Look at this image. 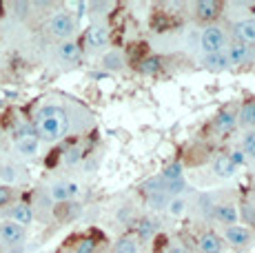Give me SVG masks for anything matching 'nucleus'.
Wrapping results in <instances>:
<instances>
[{"mask_svg": "<svg viewBox=\"0 0 255 253\" xmlns=\"http://www.w3.org/2000/svg\"><path fill=\"white\" fill-rule=\"evenodd\" d=\"M202 65L211 71H222V69H227V67H231V62H229L227 53L220 51V53H209V56H204Z\"/></svg>", "mask_w": 255, "mask_h": 253, "instance_id": "dca6fc26", "label": "nucleus"}, {"mask_svg": "<svg viewBox=\"0 0 255 253\" xmlns=\"http://www.w3.org/2000/svg\"><path fill=\"white\" fill-rule=\"evenodd\" d=\"M9 216H11V222H16V225H20V227L31 225V220H33V211H31V207H29V204H24V202L16 204V207H11Z\"/></svg>", "mask_w": 255, "mask_h": 253, "instance_id": "f8f14e48", "label": "nucleus"}, {"mask_svg": "<svg viewBox=\"0 0 255 253\" xmlns=\"http://www.w3.org/2000/svg\"><path fill=\"white\" fill-rule=\"evenodd\" d=\"M166 211H169V216H173V218L182 216V213L186 211V200H184L182 196L171 198V200L166 202Z\"/></svg>", "mask_w": 255, "mask_h": 253, "instance_id": "b1692460", "label": "nucleus"}, {"mask_svg": "<svg viewBox=\"0 0 255 253\" xmlns=\"http://www.w3.org/2000/svg\"><path fill=\"white\" fill-rule=\"evenodd\" d=\"M82 160V149L80 147H71L65 151V164H76Z\"/></svg>", "mask_w": 255, "mask_h": 253, "instance_id": "c85d7f7f", "label": "nucleus"}, {"mask_svg": "<svg viewBox=\"0 0 255 253\" xmlns=\"http://www.w3.org/2000/svg\"><path fill=\"white\" fill-rule=\"evenodd\" d=\"M16 169L11 167V164H2L0 167V180H2L4 184H11V182H16Z\"/></svg>", "mask_w": 255, "mask_h": 253, "instance_id": "cd10ccee", "label": "nucleus"}, {"mask_svg": "<svg viewBox=\"0 0 255 253\" xmlns=\"http://www.w3.org/2000/svg\"><path fill=\"white\" fill-rule=\"evenodd\" d=\"M160 69H162V58L160 56H146L138 65V71L144 76H153V74H158Z\"/></svg>", "mask_w": 255, "mask_h": 253, "instance_id": "6ab92c4d", "label": "nucleus"}, {"mask_svg": "<svg viewBox=\"0 0 255 253\" xmlns=\"http://www.w3.org/2000/svg\"><path fill=\"white\" fill-rule=\"evenodd\" d=\"M198 247L202 253H222V240H220L218 233L213 231H204L198 238Z\"/></svg>", "mask_w": 255, "mask_h": 253, "instance_id": "9d476101", "label": "nucleus"}, {"mask_svg": "<svg viewBox=\"0 0 255 253\" xmlns=\"http://www.w3.org/2000/svg\"><path fill=\"white\" fill-rule=\"evenodd\" d=\"M235 120H238V125L247 126V129H253V126H255V100L244 102Z\"/></svg>", "mask_w": 255, "mask_h": 253, "instance_id": "f3484780", "label": "nucleus"}, {"mask_svg": "<svg viewBox=\"0 0 255 253\" xmlns=\"http://www.w3.org/2000/svg\"><path fill=\"white\" fill-rule=\"evenodd\" d=\"M69 131V116L62 107L47 105L38 111L36 123H33V133L42 142H56V140L65 138Z\"/></svg>", "mask_w": 255, "mask_h": 253, "instance_id": "f257e3e1", "label": "nucleus"}, {"mask_svg": "<svg viewBox=\"0 0 255 253\" xmlns=\"http://www.w3.org/2000/svg\"><path fill=\"white\" fill-rule=\"evenodd\" d=\"M213 125H215V129H218L220 133H229V131L235 129L238 120H235V116L231 114V111H220V114L215 116Z\"/></svg>", "mask_w": 255, "mask_h": 253, "instance_id": "a211bd4d", "label": "nucleus"}, {"mask_svg": "<svg viewBox=\"0 0 255 253\" xmlns=\"http://www.w3.org/2000/svg\"><path fill=\"white\" fill-rule=\"evenodd\" d=\"M49 31H51V36L60 38V40L65 42V40H69L73 33H76V20H73L71 13L60 11V13H56V16L49 20Z\"/></svg>", "mask_w": 255, "mask_h": 253, "instance_id": "7ed1b4c3", "label": "nucleus"}, {"mask_svg": "<svg viewBox=\"0 0 255 253\" xmlns=\"http://www.w3.org/2000/svg\"><path fill=\"white\" fill-rule=\"evenodd\" d=\"M229 155V160L235 164V167H240V164H244L247 162V155L242 153V149H235V151H231V153H227Z\"/></svg>", "mask_w": 255, "mask_h": 253, "instance_id": "7c9ffc66", "label": "nucleus"}, {"mask_svg": "<svg viewBox=\"0 0 255 253\" xmlns=\"http://www.w3.org/2000/svg\"><path fill=\"white\" fill-rule=\"evenodd\" d=\"M193 9L200 22H211L220 16V2H215V0H200V2H195Z\"/></svg>", "mask_w": 255, "mask_h": 253, "instance_id": "423d86ee", "label": "nucleus"}, {"mask_svg": "<svg viewBox=\"0 0 255 253\" xmlns=\"http://www.w3.org/2000/svg\"><path fill=\"white\" fill-rule=\"evenodd\" d=\"M114 253H138V240L131 236H125L116 242Z\"/></svg>", "mask_w": 255, "mask_h": 253, "instance_id": "4be33fe9", "label": "nucleus"}, {"mask_svg": "<svg viewBox=\"0 0 255 253\" xmlns=\"http://www.w3.org/2000/svg\"><path fill=\"white\" fill-rule=\"evenodd\" d=\"M51 198H53V200H56V202H67V200H69V182H56V184H53V187H51Z\"/></svg>", "mask_w": 255, "mask_h": 253, "instance_id": "5701e85b", "label": "nucleus"}, {"mask_svg": "<svg viewBox=\"0 0 255 253\" xmlns=\"http://www.w3.org/2000/svg\"><path fill=\"white\" fill-rule=\"evenodd\" d=\"M200 47H202L204 56L224 51V47H227V33H224L220 27H213V25L204 27L202 36H200Z\"/></svg>", "mask_w": 255, "mask_h": 253, "instance_id": "f03ea898", "label": "nucleus"}, {"mask_svg": "<svg viewBox=\"0 0 255 253\" xmlns=\"http://www.w3.org/2000/svg\"><path fill=\"white\" fill-rule=\"evenodd\" d=\"M233 36H235V42H242V45L255 42V18H247V20L235 22Z\"/></svg>", "mask_w": 255, "mask_h": 253, "instance_id": "39448f33", "label": "nucleus"}, {"mask_svg": "<svg viewBox=\"0 0 255 253\" xmlns=\"http://www.w3.org/2000/svg\"><path fill=\"white\" fill-rule=\"evenodd\" d=\"M0 240L4 245H20L24 240V227L16 225V222L7 220V222H0Z\"/></svg>", "mask_w": 255, "mask_h": 253, "instance_id": "20e7f679", "label": "nucleus"}, {"mask_svg": "<svg viewBox=\"0 0 255 253\" xmlns=\"http://www.w3.org/2000/svg\"><path fill=\"white\" fill-rule=\"evenodd\" d=\"M87 45L91 47V49H100V47H107V42H109V31H107V27H100V25H93L87 29Z\"/></svg>", "mask_w": 255, "mask_h": 253, "instance_id": "6e6552de", "label": "nucleus"}, {"mask_svg": "<svg viewBox=\"0 0 255 253\" xmlns=\"http://www.w3.org/2000/svg\"><path fill=\"white\" fill-rule=\"evenodd\" d=\"M162 180H164V184L166 182H175V180H182V164L180 162L169 164V167L164 169V173H162Z\"/></svg>", "mask_w": 255, "mask_h": 253, "instance_id": "a878e982", "label": "nucleus"}, {"mask_svg": "<svg viewBox=\"0 0 255 253\" xmlns=\"http://www.w3.org/2000/svg\"><path fill=\"white\" fill-rule=\"evenodd\" d=\"M213 171H215V176H218V178L229 180V178H233V176H235L238 167H235L231 160H229V155H227V153H222V155H218V158L213 160Z\"/></svg>", "mask_w": 255, "mask_h": 253, "instance_id": "9b49d317", "label": "nucleus"}, {"mask_svg": "<svg viewBox=\"0 0 255 253\" xmlns=\"http://www.w3.org/2000/svg\"><path fill=\"white\" fill-rule=\"evenodd\" d=\"M100 65H102V69H107V71H120L122 67H125V53L118 49L107 51L105 56H102Z\"/></svg>", "mask_w": 255, "mask_h": 253, "instance_id": "ddd939ff", "label": "nucleus"}, {"mask_svg": "<svg viewBox=\"0 0 255 253\" xmlns=\"http://www.w3.org/2000/svg\"><path fill=\"white\" fill-rule=\"evenodd\" d=\"M58 58L65 62H76L80 58V45L73 40H65L58 45Z\"/></svg>", "mask_w": 255, "mask_h": 253, "instance_id": "2eb2a0df", "label": "nucleus"}, {"mask_svg": "<svg viewBox=\"0 0 255 253\" xmlns=\"http://www.w3.org/2000/svg\"><path fill=\"white\" fill-rule=\"evenodd\" d=\"M224 238H227V240L231 242V245H235V247H244V245H249V240H251V233H249L247 227L233 225V227L224 229Z\"/></svg>", "mask_w": 255, "mask_h": 253, "instance_id": "1a4fd4ad", "label": "nucleus"}, {"mask_svg": "<svg viewBox=\"0 0 255 253\" xmlns=\"http://www.w3.org/2000/svg\"><path fill=\"white\" fill-rule=\"evenodd\" d=\"M242 153L247 155V158H253L255 160V129L247 131L242 138Z\"/></svg>", "mask_w": 255, "mask_h": 253, "instance_id": "393cba45", "label": "nucleus"}, {"mask_svg": "<svg viewBox=\"0 0 255 253\" xmlns=\"http://www.w3.org/2000/svg\"><path fill=\"white\" fill-rule=\"evenodd\" d=\"M155 253H162V251H155Z\"/></svg>", "mask_w": 255, "mask_h": 253, "instance_id": "e433bc0d", "label": "nucleus"}, {"mask_svg": "<svg viewBox=\"0 0 255 253\" xmlns=\"http://www.w3.org/2000/svg\"><path fill=\"white\" fill-rule=\"evenodd\" d=\"M155 231H158V222L151 220V218H142L138 227H135V233H138L140 240H151L155 236Z\"/></svg>", "mask_w": 255, "mask_h": 253, "instance_id": "aec40b11", "label": "nucleus"}, {"mask_svg": "<svg viewBox=\"0 0 255 253\" xmlns=\"http://www.w3.org/2000/svg\"><path fill=\"white\" fill-rule=\"evenodd\" d=\"M78 193V184H73V182H69V196L73 198Z\"/></svg>", "mask_w": 255, "mask_h": 253, "instance_id": "f704fd0d", "label": "nucleus"}, {"mask_svg": "<svg viewBox=\"0 0 255 253\" xmlns=\"http://www.w3.org/2000/svg\"><path fill=\"white\" fill-rule=\"evenodd\" d=\"M9 200H11V189L0 187V207H4Z\"/></svg>", "mask_w": 255, "mask_h": 253, "instance_id": "2f4dec72", "label": "nucleus"}, {"mask_svg": "<svg viewBox=\"0 0 255 253\" xmlns=\"http://www.w3.org/2000/svg\"><path fill=\"white\" fill-rule=\"evenodd\" d=\"M213 216H215V220H220L222 225H229V227L238 225V220H240V211L233 204H215Z\"/></svg>", "mask_w": 255, "mask_h": 253, "instance_id": "0eeeda50", "label": "nucleus"}, {"mask_svg": "<svg viewBox=\"0 0 255 253\" xmlns=\"http://www.w3.org/2000/svg\"><path fill=\"white\" fill-rule=\"evenodd\" d=\"M0 65H2V58H0Z\"/></svg>", "mask_w": 255, "mask_h": 253, "instance_id": "c9c22d12", "label": "nucleus"}, {"mask_svg": "<svg viewBox=\"0 0 255 253\" xmlns=\"http://www.w3.org/2000/svg\"><path fill=\"white\" fill-rule=\"evenodd\" d=\"M224 53H227V58H229L231 65H244V62L249 60V47L242 45V42H231L229 49Z\"/></svg>", "mask_w": 255, "mask_h": 253, "instance_id": "4468645a", "label": "nucleus"}, {"mask_svg": "<svg viewBox=\"0 0 255 253\" xmlns=\"http://www.w3.org/2000/svg\"><path fill=\"white\" fill-rule=\"evenodd\" d=\"M96 249H98V242L93 240V238H82L76 245L73 253H96Z\"/></svg>", "mask_w": 255, "mask_h": 253, "instance_id": "bb28decb", "label": "nucleus"}, {"mask_svg": "<svg viewBox=\"0 0 255 253\" xmlns=\"http://www.w3.org/2000/svg\"><path fill=\"white\" fill-rule=\"evenodd\" d=\"M38 142H40V140H38L36 135H24V138L16 140V147L22 155H36L38 153Z\"/></svg>", "mask_w": 255, "mask_h": 253, "instance_id": "412c9836", "label": "nucleus"}, {"mask_svg": "<svg viewBox=\"0 0 255 253\" xmlns=\"http://www.w3.org/2000/svg\"><path fill=\"white\" fill-rule=\"evenodd\" d=\"M166 253H191V251L186 249L184 245H180V242H173V245L169 247V251H166Z\"/></svg>", "mask_w": 255, "mask_h": 253, "instance_id": "473e14b6", "label": "nucleus"}, {"mask_svg": "<svg viewBox=\"0 0 255 253\" xmlns=\"http://www.w3.org/2000/svg\"><path fill=\"white\" fill-rule=\"evenodd\" d=\"M76 9H78V16H85L87 9H89V4L87 2H76Z\"/></svg>", "mask_w": 255, "mask_h": 253, "instance_id": "72a5a7b5", "label": "nucleus"}, {"mask_svg": "<svg viewBox=\"0 0 255 253\" xmlns=\"http://www.w3.org/2000/svg\"><path fill=\"white\" fill-rule=\"evenodd\" d=\"M242 218L249 225H255V207L253 204H242Z\"/></svg>", "mask_w": 255, "mask_h": 253, "instance_id": "c756f323", "label": "nucleus"}]
</instances>
